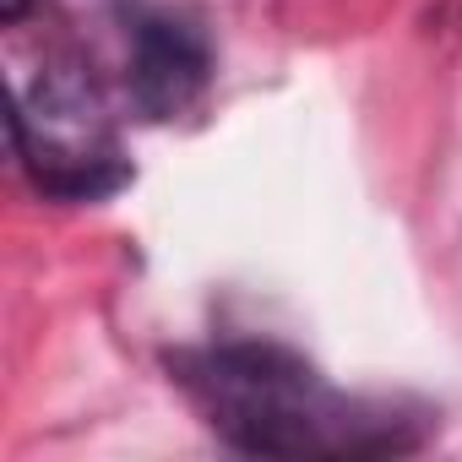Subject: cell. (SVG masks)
Returning <instances> with one entry per match:
<instances>
[{
    "instance_id": "1",
    "label": "cell",
    "mask_w": 462,
    "mask_h": 462,
    "mask_svg": "<svg viewBox=\"0 0 462 462\" xmlns=\"http://www.w3.org/2000/svg\"><path fill=\"white\" fill-rule=\"evenodd\" d=\"M169 370L201 419L251 457H381L413 446L408 419L343 397L305 359L273 343L180 354Z\"/></svg>"
},
{
    "instance_id": "2",
    "label": "cell",
    "mask_w": 462,
    "mask_h": 462,
    "mask_svg": "<svg viewBox=\"0 0 462 462\" xmlns=\"http://www.w3.org/2000/svg\"><path fill=\"white\" fill-rule=\"evenodd\" d=\"M17 152L39 190L66 201H98L125 185V158L98 93L77 71H44L17 104Z\"/></svg>"
},
{
    "instance_id": "3",
    "label": "cell",
    "mask_w": 462,
    "mask_h": 462,
    "mask_svg": "<svg viewBox=\"0 0 462 462\" xmlns=\"http://www.w3.org/2000/svg\"><path fill=\"white\" fill-rule=\"evenodd\" d=\"M207 39L180 23V17H142L136 23V55H131V88L136 104L152 120H174L180 109H190L207 88Z\"/></svg>"
}]
</instances>
